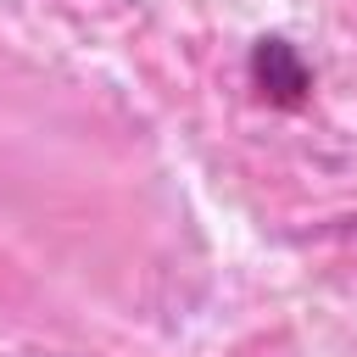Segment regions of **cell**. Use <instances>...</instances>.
Wrapping results in <instances>:
<instances>
[{
  "mask_svg": "<svg viewBox=\"0 0 357 357\" xmlns=\"http://www.w3.org/2000/svg\"><path fill=\"white\" fill-rule=\"evenodd\" d=\"M245 67H251L257 95H262V100H273V106H301V100H307V89H312V67H307V61H301V50H296L290 39H279V33L257 39Z\"/></svg>",
  "mask_w": 357,
  "mask_h": 357,
  "instance_id": "obj_1",
  "label": "cell"
}]
</instances>
